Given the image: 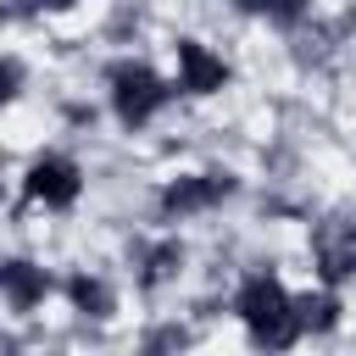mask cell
<instances>
[{
	"instance_id": "1",
	"label": "cell",
	"mask_w": 356,
	"mask_h": 356,
	"mask_svg": "<svg viewBox=\"0 0 356 356\" xmlns=\"http://www.w3.org/2000/svg\"><path fill=\"white\" fill-rule=\"evenodd\" d=\"M234 312H239V323L250 328V345L284 350V345L300 339L295 295H289L284 278H273V273H250V278H239V289H234Z\"/></svg>"
},
{
	"instance_id": "2",
	"label": "cell",
	"mask_w": 356,
	"mask_h": 356,
	"mask_svg": "<svg viewBox=\"0 0 356 356\" xmlns=\"http://www.w3.org/2000/svg\"><path fill=\"white\" fill-rule=\"evenodd\" d=\"M106 89H111V111L122 128H145L167 100H172V83L150 67V61H117L106 72Z\"/></svg>"
},
{
	"instance_id": "3",
	"label": "cell",
	"mask_w": 356,
	"mask_h": 356,
	"mask_svg": "<svg viewBox=\"0 0 356 356\" xmlns=\"http://www.w3.org/2000/svg\"><path fill=\"white\" fill-rule=\"evenodd\" d=\"M78 195H83V167H78L72 156L44 150L39 161H28V172H22V200H28V206L67 211V206H78Z\"/></svg>"
},
{
	"instance_id": "4",
	"label": "cell",
	"mask_w": 356,
	"mask_h": 356,
	"mask_svg": "<svg viewBox=\"0 0 356 356\" xmlns=\"http://www.w3.org/2000/svg\"><path fill=\"white\" fill-rule=\"evenodd\" d=\"M312 261H317V278L328 289L350 284L356 278V222L350 217H328L312 228Z\"/></svg>"
},
{
	"instance_id": "5",
	"label": "cell",
	"mask_w": 356,
	"mask_h": 356,
	"mask_svg": "<svg viewBox=\"0 0 356 356\" xmlns=\"http://www.w3.org/2000/svg\"><path fill=\"white\" fill-rule=\"evenodd\" d=\"M239 189L234 172H189V178H172L161 189V217H195V211H211L217 200H228Z\"/></svg>"
},
{
	"instance_id": "6",
	"label": "cell",
	"mask_w": 356,
	"mask_h": 356,
	"mask_svg": "<svg viewBox=\"0 0 356 356\" xmlns=\"http://www.w3.org/2000/svg\"><path fill=\"white\" fill-rule=\"evenodd\" d=\"M172 56H178V83L172 89H184V95H217V89H228V61L217 56V50H206L200 39H178L172 44Z\"/></svg>"
},
{
	"instance_id": "7",
	"label": "cell",
	"mask_w": 356,
	"mask_h": 356,
	"mask_svg": "<svg viewBox=\"0 0 356 356\" xmlns=\"http://www.w3.org/2000/svg\"><path fill=\"white\" fill-rule=\"evenodd\" d=\"M50 289H56V284H50L44 267H33V261H0V295L11 300V312H33V306H44Z\"/></svg>"
},
{
	"instance_id": "8",
	"label": "cell",
	"mask_w": 356,
	"mask_h": 356,
	"mask_svg": "<svg viewBox=\"0 0 356 356\" xmlns=\"http://www.w3.org/2000/svg\"><path fill=\"white\" fill-rule=\"evenodd\" d=\"M339 289H317V295H295V323H300V334H328L334 323H339Z\"/></svg>"
},
{
	"instance_id": "9",
	"label": "cell",
	"mask_w": 356,
	"mask_h": 356,
	"mask_svg": "<svg viewBox=\"0 0 356 356\" xmlns=\"http://www.w3.org/2000/svg\"><path fill=\"white\" fill-rule=\"evenodd\" d=\"M67 300H72V312H83V317H111V312H117L111 284H106V278H89V273H72V278H67Z\"/></svg>"
},
{
	"instance_id": "10",
	"label": "cell",
	"mask_w": 356,
	"mask_h": 356,
	"mask_svg": "<svg viewBox=\"0 0 356 356\" xmlns=\"http://www.w3.org/2000/svg\"><path fill=\"white\" fill-rule=\"evenodd\" d=\"M178 267H184V250L167 239V245H156V250L145 256V273H139V284H145V289H156V284H167Z\"/></svg>"
},
{
	"instance_id": "11",
	"label": "cell",
	"mask_w": 356,
	"mask_h": 356,
	"mask_svg": "<svg viewBox=\"0 0 356 356\" xmlns=\"http://www.w3.org/2000/svg\"><path fill=\"white\" fill-rule=\"evenodd\" d=\"M239 11H250V17H267V22H300L306 17V0H239Z\"/></svg>"
},
{
	"instance_id": "12",
	"label": "cell",
	"mask_w": 356,
	"mask_h": 356,
	"mask_svg": "<svg viewBox=\"0 0 356 356\" xmlns=\"http://www.w3.org/2000/svg\"><path fill=\"white\" fill-rule=\"evenodd\" d=\"M22 95V61L17 56H0V106H11Z\"/></svg>"
},
{
	"instance_id": "13",
	"label": "cell",
	"mask_w": 356,
	"mask_h": 356,
	"mask_svg": "<svg viewBox=\"0 0 356 356\" xmlns=\"http://www.w3.org/2000/svg\"><path fill=\"white\" fill-rule=\"evenodd\" d=\"M33 6H39V11H72L78 0H33Z\"/></svg>"
}]
</instances>
